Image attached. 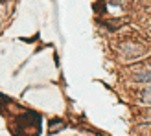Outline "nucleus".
<instances>
[{
  "mask_svg": "<svg viewBox=\"0 0 151 136\" xmlns=\"http://www.w3.org/2000/svg\"><path fill=\"white\" fill-rule=\"evenodd\" d=\"M133 79L138 83H151V66H142L133 72Z\"/></svg>",
  "mask_w": 151,
  "mask_h": 136,
  "instance_id": "1",
  "label": "nucleus"
},
{
  "mask_svg": "<svg viewBox=\"0 0 151 136\" xmlns=\"http://www.w3.org/2000/svg\"><path fill=\"white\" fill-rule=\"evenodd\" d=\"M120 52L127 57H133V55H140L142 52H144V48H142L140 44H124V46L120 48Z\"/></svg>",
  "mask_w": 151,
  "mask_h": 136,
  "instance_id": "2",
  "label": "nucleus"
},
{
  "mask_svg": "<svg viewBox=\"0 0 151 136\" xmlns=\"http://www.w3.org/2000/svg\"><path fill=\"white\" fill-rule=\"evenodd\" d=\"M140 99L142 103H146V105H151V83L142 90V94H140Z\"/></svg>",
  "mask_w": 151,
  "mask_h": 136,
  "instance_id": "3",
  "label": "nucleus"
}]
</instances>
